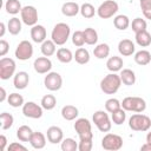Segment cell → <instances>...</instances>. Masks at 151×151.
Instances as JSON below:
<instances>
[{"instance_id":"obj_20","label":"cell","mask_w":151,"mask_h":151,"mask_svg":"<svg viewBox=\"0 0 151 151\" xmlns=\"http://www.w3.org/2000/svg\"><path fill=\"white\" fill-rule=\"evenodd\" d=\"M61 13L65 17H76L78 13H80V6L73 1L65 2L61 6Z\"/></svg>"},{"instance_id":"obj_48","label":"cell","mask_w":151,"mask_h":151,"mask_svg":"<svg viewBox=\"0 0 151 151\" xmlns=\"http://www.w3.org/2000/svg\"><path fill=\"white\" fill-rule=\"evenodd\" d=\"M6 144H7V138H6V136L1 134L0 136V149L5 150L6 149Z\"/></svg>"},{"instance_id":"obj_35","label":"cell","mask_w":151,"mask_h":151,"mask_svg":"<svg viewBox=\"0 0 151 151\" xmlns=\"http://www.w3.org/2000/svg\"><path fill=\"white\" fill-rule=\"evenodd\" d=\"M40 105L42 106L44 110H47V111H51L57 105V99L53 94H46L41 98V101H40Z\"/></svg>"},{"instance_id":"obj_14","label":"cell","mask_w":151,"mask_h":151,"mask_svg":"<svg viewBox=\"0 0 151 151\" xmlns=\"http://www.w3.org/2000/svg\"><path fill=\"white\" fill-rule=\"evenodd\" d=\"M33 67L34 71L39 74H46L48 72H51L52 70V61L47 58V57H39L34 60L33 63Z\"/></svg>"},{"instance_id":"obj_43","label":"cell","mask_w":151,"mask_h":151,"mask_svg":"<svg viewBox=\"0 0 151 151\" xmlns=\"http://www.w3.org/2000/svg\"><path fill=\"white\" fill-rule=\"evenodd\" d=\"M72 42L77 47H83L85 44V38H84V32L83 31H76L72 34Z\"/></svg>"},{"instance_id":"obj_41","label":"cell","mask_w":151,"mask_h":151,"mask_svg":"<svg viewBox=\"0 0 151 151\" xmlns=\"http://www.w3.org/2000/svg\"><path fill=\"white\" fill-rule=\"evenodd\" d=\"M120 107H122V103L117 98H110V99H107L105 101V110L107 112H110V113L117 111Z\"/></svg>"},{"instance_id":"obj_11","label":"cell","mask_w":151,"mask_h":151,"mask_svg":"<svg viewBox=\"0 0 151 151\" xmlns=\"http://www.w3.org/2000/svg\"><path fill=\"white\" fill-rule=\"evenodd\" d=\"M21 21L27 26H34L38 22V9L34 6H24L20 12Z\"/></svg>"},{"instance_id":"obj_34","label":"cell","mask_w":151,"mask_h":151,"mask_svg":"<svg viewBox=\"0 0 151 151\" xmlns=\"http://www.w3.org/2000/svg\"><path fill=\"white\" fill-rule=\"evenodd\" d=\"M84 38H85V44L87 45H96L98 41V33L94 28L87 27L84 31Z\"/></svg>"},{"instance_id":"obj_3","label":"cell","mask_w":151,"mask_h":151,"mask_svg":"<svg viewBox=\"0 0 151 151\" xmlns=\"http://www.w3.org/2000/svg\"><path fill=\"white\" fill-rule=\"evenodd\" d=\"M129 126L132 131L145 132L151 127V119L143 113L132 114L129 119Z\"/></svg>"},{"instance_id":"obj_47","label":"cell","mask_w":151,"mask_h":151,"mask_svg":"<svg viewBox=\"0 0 151 151\" xmlns=\"http://www.w3.org/2000/svg\"><path fill=\"white\" fill-rule=\"evenodd\" d=\"M139 6H140V8H142V12H143V11L151 9V0H140Z\"/></svg>"},{"instance_id":"obj_39","label":"cell","mask_w":151,"mask_h":151,"mask_svg":"<svg viewBox=\"0 0 151 151\" xmlns=\"http://www.w3.org/2000/svg\"><path fill=\"white\" fill-rule=\"evenodd\" d=\"M0 122H1V129L2 130H8L12 127L14 123V118L11 113L8 112H2L0 114Z\"/></svg>"},{"instance_id":"obj_27","label":"cell","mask_w":151,"mask_h":151,"mask_svg":"<svg viewBox=\"0 0 151 151\" xmlns=\"http://www.w3.org/2000/svg\"><path fill=\"white\" fill-rule=\"evenodd\" d=\"M93 54L97 59H105L110 54V46L106 42L98 44L93 50Z\"/></svg>"},{"instance_id":"obj_45","label":"cell","mask_w":151,"mask_h":151,"mask_svg":"<svg viewBox=\"0 0 151 151\" xmlns=\"http://www.w3.org/2000/svg\"><path fill=\"white\" fill-rule=\"evenodd\" d=\"M8 51H9V44L6 40L1 39L0 40V57H5Z\"/></svg>"},{"instance_id":"obj_52","label":"cell","mask_w":151,"mask_h":151,"mask_svg":"<svg viewBox=\"0 0 151 151\" xmlns=\"http://www.w3.org/2000/svg\"><path fill=\"white\" fill-rule=\"evenodd\" d=\"M146 143H149L151 145V131L147 132V134H146Z\"/></svg>"},{"instance_id":"obj_51","label":"cell","mask_w":151,"mask_h":151,"mask_svg":"<svg viewBox=\"0 0 151 151\" xmlns=\"http://www.w3.org/2000/svg\"><path fill=\"white\" fill-rule=\"evenodd\" d=\"M143 15H144L146 19L151 20V9H147V11H143Z\"/></svg>"},{"instance_id":"obj_15","label":"cell","mask_w":151,"mask_h":151,"mask_svg":"<svg viewBox=\"0 0 151 151\" xmlns=\"http://www.w3.org/2000/svg\"><path fill=\"white\" fill-rule=\"evenodd\" d=\"M29 83V76L25 71H19L13 77V85L17 90H24L28 86Z\"/></svg>"},{"instance_id":"obj_31","label":"cell","mask_w":151,"mask_h":151,"mask_svg":"<svg viewBox=\"0 0 151 151\" xmlns=\"http://www.w3.org/2000/svg\"><path fill=\"white\" fill-rule=\"evenodd\" d=\"M7 29L12 35H17L21 32V19L13 17L7 22Z\"/></svg>"},{"instance_id":"obj_18","label":"cell","mask_w":151,"mask_h":151,"mask_svg":"<svg viewBox=\"0 0 151 151\" xmlns=\"http://www.w3.org/2000/svg\"><path fill=\"white\" fill-rule=\"evenodd\" d=\"M136 51V46L132 42V40L130 39H123L119 41L118 44V52L123 55V57H130Z\"/></svg>"},{"instance_id":"obj_33","label":"cell","mask_w":151,"mask_h":151,"mask_svg":"<svg viewBox=\"0 0 151 151\" xmlns=\"http://www.w3.org/2000/svg\"><path fill=\"white\" fill-rule=\"evenodd\" d=\"M55 46L57 45L52 39H50V40L46 39L44 42H41L40 51L45 57H51V55H53L55 53Z\"/></svg>"},{"instance_id":"obj_19","label":"cell","mask_w":151,"mask_h":151,"mask_svg":"<svg viewBox=\"0 0 151 151\" xmlns=\"http://www.w3.org/2000/svg\"><path fill=\"white\" fill-rule=\"evenodd\" d=\"M29 144L33 149H37V150H40V149H44L45 145H46V137L42 132H39V131H35L32 133V137L29 139Z\"/></svg>"},{"instance_id":"obj_2","label":"cell","mask_w":151,"mask_h":151,"mask_svg":"<svg viewBox=\"0 0 151 151\" xmlns=\"http://www.w3.org/2000/svg\"><path fill=\"white\" fill-rule=\"evenodd\" d=\"M70 34H71L70 26L65 22H58L51 32V39L55 42V45L61 46L66 44V41L70 38Z\"/></svg>"},{"instance_id":"obj_8","label":"cell","mask_w":151,"mask_h":151,"mask_svg":"<svg viewBox=\"0 0 151 151\" xmlns=\"http://www.w3.org/2000/svg\"><path fill=\"white\" fill-rule=\"evenodd\" d=\"M101 146L106 151H117L123 147V138L114 133H107L101 139Z\"/></svg>"},{"instance_id":"obj_13","label":"cell","mask_w":151,"mask_h":151,"mask_svg":"<svg viewBox=\"0 0 151 151\" xmlns=\"http://www.w3.org/2000/svg\"><path fill=\"white\" fill-rule=\"evenodd\" d=\"M42 106L34 101H27L22 105V114L27 118L39 119L42 117Z\"/></svg>"},{"instance_id":"obj_5","label":"cell","mask_w":151,"mask_h":151,"mask_svg":"<svg viewBox=\"0 0 151 151\" xmlns=\"http://www.w3.org/2000/svg\"><path fill=\"white\" fill-rule=\"evenodd\" d=\"M74 130L79 136V139H93L92 125L86 118H78L74 123Z\"/></svg>"},{"instance_id":"obj_44","label":"cell","mask_w":151,"mask_h":151,"mask_svg":"<svg viewBox=\"0 0 151 151\" xmlns=\"http://www.w3.org/2000/svg\"><path fill=\"white\" fill-rule=\"evenodd\" d=\"M93 146V139H80L78 144L79 151H91Z\"/></svg>"},{"instance_id":"obj_9","label":"cell","mask_w":151,"mask_h":151,"mask_svg":"<svg viewBox=\"0 0 151 151\" xmlns=\"http://www.w3.org/2000/svg\"><path fill=\"white\" fill-rule=\"evenodd\" d=\"M15 68L17 65L12 58L2 57L0 59V78L2 80H7L13 77L15 74Z\"/></svg>"},{"instance_id":"obj_25","label":"cell","mask_w":151,"mask_h":151,"mask_svg":"<svg viewBox=\"0 0 151 151\" xmlns=\"http://www.w3.org/2000/svg\"><path fill=\"white\" fill-rule=\"evenodd\" d=\"M134 39H136L137 45H139L140 47H147L151 45V34L146 29L136 33Z\"/></svg>"},{"instance_id":"obj_28","label":"cell","mask_w":151,"mask_h":151,"mask_svg":"<svg viewBox=\"0 0 151 151\" xmlns=\"http://www.w3.org/2000/svg\"><path fill=\"white\" fill-rule=\"evenodd\" d=\"M113 25L119 31H125L129 26H130V19L127 15H124V14H119V15H116L114 19H113Z\"/></svg>"},{"instance_id":"obj_49","label":"cell","mask_w":151,"mask_h":151,"mask_svg":"<svg viewBox=\"0 0 151 151\" xmlns=\"http://www.w3.org/2000/svg\"><path fill=\"white\" fill-rule=\"evenodd\" d=\"M0 93H1V96H0V103H4L6 100V97H7V93H6V91H5L4 87H0Z\"/></svg>"},{"instance_id":"obj_50","label":"cell","mask_w":151,"mask_h":151,"mask_svg":"<svg viewBox=\"0 0 151 151\" xmlns=\"http://www.w3.org/2000/svg\"><path fill=\"white\" fill-rule=\"evenodd\" d=\"M5 32H6V26H5V24L1 21V22H0V38H2V37L5 35Z\"/></svg>"},{"instance_id":"obj_4","label":"cell","mask_w":151,"mask_h":151,"mask_svg":"<svg viewBox=\"0 0 151 151\" xmlns=\"http://www.w3.org/2000/svg\"><path fill=\"white\" fill-rule=\"evenodd\" d=\"M122 107L125 111L142 113L146 109V101L140 97H126L122 101Z\"/></svg>"},{"instance_id":"obj_6","label":"cell","mask_w":151,"mask_h":151,"mask_svg":"<svg viewBox=\"0 0 151 151\" xmlns=\"http://www.w3.org/2000/svg\"><path fill=\"white\" fill-rule=\"evenodd\" d=\"M92 120L100 132H109L112 127V123L109 118V114L103 110L96 111L92 116Z\"/></svg>"},{"instance_id":"obj_10","label":"cell","mask_w":151,"mask_h":151,"mask_svg":"<svg viewBox=\"0 0 151 151\" xmlns=\"http://www.w3.org/2000/svg\"><path fill=\"white\" fill-rule=\"evenodd\" d=\"M14 55L17 59L21 60V61H26L28 59L32 58L33 55V45L32 42H29L28 40H22L18 44L15 51H14Z\"/></svg>"},{"instance_id":"obj_17","label":"cell","mask_w":151,"mask_h":151,"mask_svg":"<svg viewBox=\"0 0 151 151\" xmlns=\"http://www.w3.org/2000/svg\"><path fill=\"white\" fill-rule=\"evenodd\" d=\"M46 35H47L46 28L42 25H38L37 24V25L32 26V28H31V38H32V40L34 42H37V44L44 42L46 40Z\"/></svg>"},{"instance_id":"obj_21","label":"cell","mask_w":151,"mask_h":151,"mask_svg":"<svg viewBox=\"0 0 151 151\" xmlns=\"http://www.w3.org/2000/svg\"><path fill=\"white\" fill-rule=\"evenodd\" d=\"M123 65H124V61L120 57H117V55H113V57H110L106 61V67L110 72H118V71H122L123 70Z\"/></svg>"},{"instance_id":"obj_23","label":"cell","mask_w":151,"mask_h":151,"mask_svg":"<svg viewBox=\"0 0 151 151\" xmlns=\"http://www.w3.org/2000/svg\"><path fill=\"white\" fill-rule=\"evenodd\" d=\"M120 79H122V83L126 86H131V85H134L136 83V74L130 68H123L120 71Z\"/></svg>"},{"instance_id":"obj_24","label":"cell","mask_w":151,"mask_h":151,"mask_svg":"<svg viewBox=\"0 0 151 151\" xmlns=\"http://www.w3.org/2000/svg\"><path fill=\"white\" fill-rule=\"evenodd\" d=\"M79 114V111L73 105H65L61 109V117L65 120H74Z\"/></svg>"},{"instance_id":"obj_7","label":"cell","mask_w":151,"mask_h":151,"mask_svg":"<svg viewBox=\"0 0 151 151\" xmlns=\"http://www.w3.org/2000/svg\"><path fill=\"white\" fill-rule=\"evenodd\" d=\"M119 9L118 4L114 0H106L97 8V15L100 19H109L112 18Z\"/></svg>"},{"instance_id":"obj_1","label":"cell","mask_w":151,"mask_h":151,"mask_svg":"<svg viewBox=\"0 0 151 151\" xmlns=\"http://www.w3.org/2000/svg\"><path fill=\"white\" fill-rule=\"evenodd\" d=\"M122 85L120 76L111 72L107 76H105L100 81V90L106 94H114Z\"/></svg>"},{"instance_id":"obj_38","label":"cell","mask_w":151,"mask_h":151,"mask_svg":"<svg viewBox=\"0 0 151 151\" xmlns=\"http://www.w3.org/2000/svg\"><path fill=\"white\" fill-rule=\"evenodd\" d=\"M7 103L9 104V106H12V107H20V106H22L25 103H24V97L21 96V94H19V93H11V94H8V97H7Z\"/></svg>"},{"instance_id":"obj_29","label":"cell","mask_w":151,"mask_h":151,"mask_svg":"<svg viewBox=\"0 0 151 151\" xmlns=\"http://www.w3.org/2000/svg\"><path fill=\"white\" fill-rule=\"evenodd\" d=\"M32 133H33V131L28 125H21L17 130V138L20 142H29Z\"/></svg>"},{"instance_id":"obj_36","label":"cell","mask_w":151,"mask_h":151,"mask_svg":"<svg viewBox=\"0 0 151 151\" xmlns=\"http://www.w3.org/2000/svg\"><path fill=\"white\" fill-rule=\"evenodd\" d=\"M97 13V9L94 8L93 5L88 4V2H85L80 6V14L83 18L85 19H91L94 17V14Z\"/></svg>"},{"instance_id":"obj_26","label":"cell","mask_w":151,"mask_h":151,"mask_svg":"<svg viewBox=\"0 0 151 151\" xmlns=\"http://www.w3.org/2000/svg\"><path fill=\"white\" fill-rule=\"evenodd\" d=\"M57 59L63 64H68L74 59V55L72 54L71 50H68L66 47H60L57 51Z\"/></svg>"},{"instance_id":"obj_40","label":"cell","mask_w":151,"mask_h":151,"mask_svg":"<svg viewBox=\"0 0 151 151\" xmlns=\"http://www.w3.org/2000/svg\"><path fill=\"white\" fill-rule=\"evenodd\" d=\"M60 147L63 151H76L78 150V143L73 138H65L61 140Z\"/></svg>"},{"instance_id":"obj_30","label":"cell","mask_w":151,"mask_h":151,"mask_svg":"<svg viewBox=\"0 0 151 151\" xmlns=\"http://www.w3.org/2000/svg\"><path fill=\"white\" fill-rule=\"evenodd\" d=\"M5 9L8 14H12V15H15L18 13L21 12L22 9V6L20 4L19 0H7L5 2Z\"/></svg>"},{"instance_id":"obj_22","label":"cell","mask_w":151,"mask_h":151,"mask_svg":"<svg viewBox=\"0 0 151 151\" xmlns=\"http://www.w3.org/2000/svg\"><path fill=\"white\" fill-rule=\"evenodd\" d=\"M133 59H134L136 64H138L140 66H145V65L150 64V61H151V53L146 50H140L134 53Z\"/></svg>"},{"instance_id":"obj_32","label":"cell","mask_w":151,"mask_h":151,"mask_svg":"<svg viewBox=\"0 0 151 151\" xmlns=\"http://www.w3.org/2000/svg\"><path fill=\"white\" fill-rule=\"evenodd\" d=\"M73 55H74V60L80 65H85L90 61V53L84 47H79Z\"/></svg>"},{"instance_id":"obj_42","label":"cell","mask_w":151,"mask_h":151,"mask_svg":"<svg viewBox=\"0 0 151 151\" xmlns=\"http://www.w3.org/2000/svg\"><path fill=\"white\" fill-rule=\"evenodd\" d=\"M131 27H132V31L134 33H138L140 31H145L146 29V21L142 18H136L132 20Z\"/></svg>"},{"instance_id":"obj_37","label":"cell","mask_w":151,"mask_h":151,"mask_svg":"<svg viewBox=\"0 0 151 151\" xmlns=\"http://www.w3.org/2000/svg\"><path fill=\"white\" fill-rule=\"evenodd\" d=\"M111 119H112V122H113L114 125H122V124H124V122L126 119V111L123 107L118 109L117 111H114V112L111 113Z\"/></svg>"},{"instance_id":"obj_12","label":"cell","mask_w":151,"mask_h":151,"mask_svg":"<svg viewBox=\"0 0 151 151\" xmlns=\"http://www.w3.org/2000/svg\"><path fill=\"white\" fill-rule=\"evenodd\" d=\"M44 85L48 91H59L63 86V78L58 72H48L44 78Z\"/></svg>"},{"instance_id":"obj_46","label":"cell","mask_w":151,"mask_h":151,"mask_svg":"<svg viewBox=\"0 0 151 151\" xmlns=\"http://www.w3.org/2000/svg\"><path fill=\"white\" fill-rule=\"evenodd\" d=\"M7 150L8 151H19V150H21V151H26L27 149H26V146H24L22 144H20V143H11L9 145H8V147H7Z\"/></svg>"},{"instance_id":"obj_16","label":"cell","mask_w":151,"mask_h":151,"mask_svg":"<svg viewBox=\"0 0 151 151\" xmlns=\"http://www.w3.org/2000/svg\"><path fill=\"white\" fill-rule=\"evenodd\" d=\"M46 136H47V140L51 144L61 143V140L64 139V132H63V130L59 126H54V125L53 126H50L47 129Z\"/></svg>"}]
</instances>
